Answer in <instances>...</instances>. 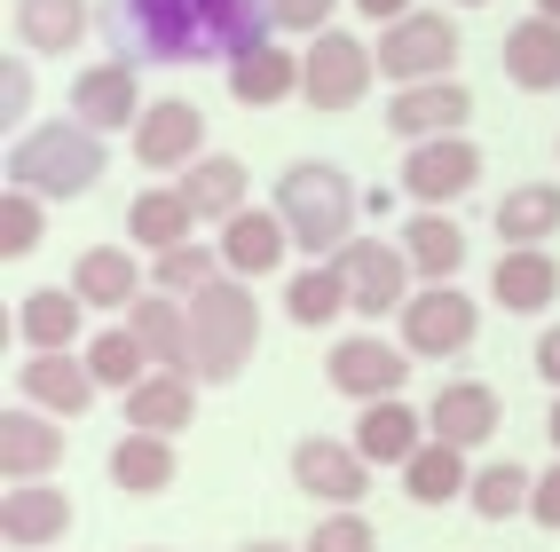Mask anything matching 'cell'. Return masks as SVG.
I'll list each match as a JSON object with an SVG mask.
<instances>
[{"label":"cell","instance_id":"cell-1","mask_svg":"<svg viewBox=\"0 0 560 552\" xmlns=\"http://www.w3.org/2000/svg\"><path fill=\"white\" fill-rule=\"evenodd\" d=\"M127 48L151 63H206V56H245L253 40H269L277 9L269 0H119Z\"/></svg>","mask_w":560,"mask_h":552},{"label":"cell","instance_id":"cell-2","mask_svg":"<svg viewBox=\"0 0 560 552\" xmlns=\"http://www.w3.org/2000/svg\"><path fill=\"white\" fill-rule=\"evenodd\" d=\"M277 213L292 221V245L316 252V261H331V252L355 237L363 198H355V181L331 166V158H292L277 174Z\"/></svg>","mask_w":560,"mask_h":552},{"label":"cell","instance_id":"cell-3","mask_svg":"<svg viewBox=\"0 0 560 552\" xmlns=\"http://www.w3.org/2000/svg\"><path fill=\"white\" fill-rule=\"evenodd\" d=\"M190 331H198L190 379L230 387L245 363H253V348H260V301H253L237 277H213L206 292H190Z\"/></svg>","mask_w":560,"mask_h":552},{"label":"cell","instance_id":"cell-4","mask_svg":"<svg viewBox=\"0 0 560 552\" xmlns=\"http://www.w3.org/2000/svg\"><path fill=\"white\" fill-rule=\"evenodd\" d=\"M103 174H110L103 134L80 127V119L32 127V134L9 142V181H24V190H40V198H88Z\"/></svg>","mask_w":560,"mask_h":552},{"label":"cell","instance_id":"cell-5","mask_svg":"<svg viewBox=\"0 0 560 552\" xmlns=\"http://www.w3.org/2000/svg\"><path fill=\"white\" fill-rule=\"evenodd\" d=\"M380 71L395 87H419V80H451L458 71V24L442 9H410L395 24H380Z\"/></svg>","mask_w":560,"mask_h":552},{"label":"cell","instance_id":"cell-6","mask_svg":"<svg viewBox=\"0 0 560 552\" xmlns=\"http://www.w3.org/2000/svg\"><path fill=\"white\" fill-rule=\"evenodd\" d=\"M371 80H380V48L348 40V32H316L308 56H301V103L308 110H348V103H363Z\"/></svg>","mask_w":560,"mask_h":552},{"label":"cell","instance_id":"cell-7","mask_svg":"<svg viewBox=\"0 0 560 552\" xmlns=\"http://www.w3.org/2000/svg\"><path fill=\"white\" fill-rule=\"evenodd\" d=\"M474 181H481V151L466 134H427V142H410V158H402V198L410 205H451Z\"/></svg>","mask_w":560,"mask_h":552},{"label":"cell","instance_id":"cell-8","mask_svg":"<svg viewBox=\"0 0 560 552\" xmlns=\"http://www.w3.org/2000/svg\"><path fill=\"white\" fill-rule=\"evenodd\" d=\"M474 331H481V308L458 284H427L402 301V348L410 355H458V348H474Z\"/></svg>","mask_w":560,"mask_h":552},{"label":"cell","instance_id":"cell-9","mask_svg":"<svg viewBox=\"0 0 560 552\" xmlns=\"http://www.w3.org/2000/svg\"><path fill=\"white\" fill-rule=\"evenodd\" d=\"M331 261H340V277H348V308H355V316H395L402 284H410V252H402V245H387V237H348Z\"/></svg>","mask_w":560,"mask_h":552},{"label":"cell","instance_id":"cell-10","mask_svg":"<svg viewBox=\"0 0 560 552\" xmlns=\"http://www.w3.org/2000/svg\"><path fill=\"white\" fill-rule=\"evenodd\" d=\"M292 482H301L308 497H324V505H363V490H371V458L355 450V442L308 434L301 450H292Z\"/></svg>","mask_w":560,"mask_h":552},{"label":"cell","instance_id":"cell-11","mask_svg":"<svg viewBox=\"0 0 560 552\" xmlns=\"http://www.w3.org/2000/svg\"><path fill=\"white\" fill-rule=\"evenodd\" d=\"M135 158L142 166H190V158H206V110L198 103H182V95H166V103H142V119H135Z\"/></svg>","mask_w":560,"mask_h":552},{"label":"cell","instance_id":"cell-12","mask_svg":"<svg viewBox=\"0 0 560 552\" xmlns=\"http://www.w3.org/2000/svg\"><path fill=\"white\" fill-rule=\"evenodd\" d=\"M466 119H474L466 80H419V87H395V103H387V134H402V142L466 134Z\"/></svg>","mask_w":560,"mask_h":552},{"label":"cell","instance_id":"cell-13","mask_svg":"<svg viewBox=\"0 0 560 552\" xmlns=\"http://www.w3.org/2000/svg\"><path fill=\"white\" fill-rule=\"evenodd\" d=\"M402 372H410V355H395L387 340H371V331H355V340H340V348L324 355V379H331V395H355V402L402 395Z\"/></svg>","mask_w":560,"mask_h":552},{"label":"cell","instance_id":"cell-14","mask_svg":"<svg viewBox=\"0 0 560 552\" xmlns=\"http://www.w3.org/2000/svg\"><path fill=\"white\" fill-rule=\"evenodd\" d=\"M24 402H40V411H56V419H88V402H95V372H88V355H71V348H32V363H24Z\"/></svg>","mask_w":560,"mask_h":552},{"label":"cell","instance_id":"cell-15","mask_svg":"<svg viewBox=\"0 0 560 552\" xmlns=\"http://www.w3.org/2000/svg\"><path fill=\"white\" fill-rule=\"evenodd\" d=\"M56 458H63V426H56V411H0V473L9 482H40V473H56Z\"/></svg>","mask_w":560,"mask_h":552},{"label":"cell","instance_id":"cell-16","mask_svg":"<svg viewBox=\"0 0 560 552\" xmlns=\"http://www.w3.org/2000/svg\"><path fill=\"white\" fill-rule=\"evenodd\" d=\"M71 119L95 127V134H119L142 119V87H135V63H95L71 80Z\"/></svg>","mask_w":560,"mask_h":552},{"label":"cell","instance_id":"cell-17","mask_svg":"<svg viewBox=\"0 0 560 552\" xmlns=\"http://www.w3.org/2000/svg\"><path fill=\"white\" fill-rule=\"evenodd\" d=\"M292 245V221L284 213H260V205H237L230 230H221V261H230V277H269L284 261Z\"/></svg>","mask_w":560,"mask_h":552},{"label":"cell","instance_id":"cell-18","mask_svg":"<svg viewBox=\"0 0 560 552\" xmlns=\"http://www.w3.org/2000/svg\"><path fill=\"white\" fill-rule=\"evenodd\" d=\"M127 324H135V340L151 348V363H166V372H190V348H198V331H190V308L174 301V292H142V301L127 308Z\"/></svg>","mask_w":560,"mask_h":552},{"label":"cell","instance_id":"cell-19","mask_svg":"<svg viewBox=\"0 0 560 552\" xmlns=\"http://www.w3.org/2000/svg\"><path fill=\"white\" fill-rule=\"evenodd\" d=\"M71 529V497L48 482H9L0 497V544H56Z\"/></svg>","mask_w":560,"mask_h":552},{"label":"cell","instance_id":"cell-20","mask_svg":"<svg viewBox=\"0 0 560 552\" xmlns=\"http://www.w3.org/2000/svg\"><path fill=\"white\" fill-rule=\"evenodd\" d=\"M498 63H505V80L529 87V95L560 87V16H521V24L505 32Z\"/></svg>","mask_w":560,"mask_h":552},{"label":"cell","instance_id":"cell-21","mask_svg":"<svg viewBox=\"0 0 560 552\" xmlns=\"http://www.w3.org/2000/svg\"><path fill=\"white\" fill-rule=\"evenodd\" d=\"M427 434H434V426L410 411L402 395H380V402H363V419H355V450H363L371 466H402Z\"/></svg>","mask_w":560,"mask_h":552},{"label":"cell","instance_id":"cell-22","mask_svg":"<svg viewBox=\"0 0 560 552\" xmlns=\"http://www.w3.org/2000/svg\"><path fill=\"white\" fill-rule=\"evenodd\" d=\"M127 419L151 426V434H182V426L198 419V379L190 372H166V363H159V372H142L127 387Z\"/></svg>","mask_w":560,"mask_h":552},{"label":"cell","instance_id":"cell-23","mask_svg":"<svg viewBox=\"0 0 560 552\" xmlns=\"http://www.w3.org/2000/svg\"><path fill=\"white\" fill-rule=\"evenodd\" d=\"M402 252H410V269H419L427 284H451L466 269V230L442 205H419V213L402 221Z\"/></svg>","mask_w":560,"mask_h":552},{"label":"cell","instance_id":"cell-24","mask_svg":"<svg viewBox=\"0 0 560 552\" xmlns=\"http://www.w3.org/2000/svg\"><path fill=\"white\" fill-rule=\"evenodd\" d=\"M230 95L253 103V110H269L284 95H301V56L277 48V40H253L245 56H230Z\"/></svg>","mask_w":560,"mask_h":552},{"label":"cell","instance_id":"cell-25","mask_svg":"<svg viewBox=\"0 0 560 552\" xmlns=\"http://www.w3.org/2000/svg\"><path fill=\"white\" fill-rule=\"evenodd\" d=\"M71 292H80L88 308H135L142 301V269L127 245H88L80 261H71Z\"/></svg>","mask_w":560,"mask_h":552},{"label":"cell","instance_id":"cell-26","mask_svg":"<svg viewBox=\"0 0 560 552\" xmlns=\"http://www.w3.org/2000/svg\"><path fill=\"white\" fill-rule=\"evenodd\" d=\"M427 426H434L442 442H466V450H481V442L498 434V387H481V379H451V387L434 395Z\"/></svg>","mask_w":560,"mask_h":552},{"label":"cell","instance_id":"cell-27","mask_svg":"<svg viewBox=\"0 0 560 552\" xmlns=\"http://www.w3.org/2000/svg\"><path fill=\"white\" fill-rule=\"evenodd\" d=\"M402 490L419 497V505H451L458 490H474V466H466V442H442L427 434L419 450L402 458Z\"/></svg>","mask_w":560,"mask_h":552},{"label":"cell","instance_id":"cell-28","mask_svg":"<svg viewBox=\"0 0 560 552\" xmlns=\"http://www.w3.org/2000/svg\"><path fill=\"white\" fill-rule=\"evenodd\" d=\"M490 292H498V308H513V316H537V308L552 301V292H560L552 252H545V245H505V261H498Z\"/></svg>","mask_w":560,"mask_h":552},{"label":"cell","instance_id":"cell-29","mask_svg":"<svg viewBox=\"0 0 560 552\" xmlns=\"http://www.w3.org/2000/svg\"><path fill=\"white\" fill-rule=\"evenodd\" d=\"M110 482H119L127 497H159V490H174V434L135 426L119 450H110Z\"/></svg>","mask_w":560,"mask_h":552},{"label":"cell","instance_id":"cell-30","mask_svg":"<svg viewBox=\"0 0 560 552\" xmlns=\"http://www.w3.org/2000/svg\"><path fill=\"white\" fill-rule=\"evenodd\" d=\"M88 24H95L88 0H16V40H24V48H40V56L80 48V40H88Z\"/></svg>","mask_w":560,"mask_h":552},{"label":"cell","instance_id":"cell-31","mask_svg":"<svg viewBox=\"0 0 560 552\" xmlns=\"http://www.w3.org/2000/svg\"><path fill=\"white\" fill-rule=\"evenodd\" d=\"M127 230H135V245L174 252V245H190V230H198V205L182 198V181H174V190H135V205H127Z\"/></svg>","mask_w":560,"mask_h":552},{"label":"cell","instance_id":"cell-32","mask_svg":"<svg viewBox=\"0 0 560 552\" xmlns=\"http://www.w3.org/2000/svg\"><path fill=\"white\" fill-rule=\"evenodd\" d=\"M182 198L198 205V221H230L245 205V158H230V151L190 158V166H182Z\"/></svg>","mask_w":560,"mask_h":552},{"label":"cell","instance_id":"cell-33","mask_svg":"<svg viewBox=\"0 0 560 552\" xmlns=\"http://www.w3.org/2000/svg\"><path fill=\"white\" fill-rule=\"evenodd\" d=\"M560 230V181H521L498 198V237L505 245H545Z\"/></svg>","mask_w":560,"mask_h":552},{"label":"cell","instance_id":"cell-34","mask_svg":"<svg viewBox=\"0 0 560 552\" xmlns=\"http://www.w3.org/2000/svg\"><path fill=\"white\" fill-rule=\"evenodd\" d=\"M340 308H348V277H340V261H316V269H301V277L284 284V316L308 324V331L331 324Z\"/></svg>","mask_w":560,"mask_h":552},{"label":"cell","instance_id":"cell-35","mask_svg":"<svg viewBox=\"0 0 560 552\" xmlns=\"http://www.w3.org/2000/svg\"><path fill=\"white\" fill-rule=\"evenodd\" d=\"M529 490H537V473L529 466H521V458H498V466H481L474 473V513H481V521H513V513L521 505H529Z\"/></svg>","mask_w":560,"mask_h":552},{"label":"cell","instance_id":"cell-36","mask_svg":"<svg viewBox=\"0 0 560 552\" xmlns=\"http://www.w3.org/2000/svg\"><path fill=\"white\" fill-rule=\"evenodd\" d=\"M80 355H88V372H95L103 387H119V395L142 379V363H151V348L135 340V324H119V331H95V340H88Z\"/></svg>","mask_w":560,"mask_h":552},{"label":"cell","instance_id":"cell-37","mask_svg":"<svg viewBox=\"0 0 560 552\" xmlns=\"http://www.w3.org/2000/svg\"><path fill=\"white\" fill-rule=\"evenodd\" d=\"M80 292H32V301H24V340L32 348H71V340H80Z\"/></svg>","mask_w":560,"mask_h":552},{"label":"cell","instance_id":"cell-38","mask_svg":"<svg viewBox=\"0 0 560 552\" xmlns=\"http://www.w3.org/2000/svg\"><path fill=\"white\" fill-rule=\"evenodd\" d=\"M48 221H40V190H24V181H9V198H0V252L9 261H24V252H40Z\"/></svg>","mask_w":560,"mask_h":552},{"label":"cell","instance_id":"cell-39","mask_svg":"<svg viewBox=\"0 0 560 552\" xmlns=\"http://www.w3.org/2000/svg\"><path fill=\"white\" fill-rule=\"evenodd\" d=\"M221 269H230V261H221V252H206V245H174V252H159V269H151V284L159 292H206Z\"/></svg>","mask_w":560,"mask_h":552},{"label":"cell","instance_id":"cell-40","mask_svg":"<svg viewBox=\"0 0 560 552\" xmlns=\"http://www.w3.org/2000/svg\"><path fill=\"white\" fill-rule=\"evenodd\" d=\"M308 552H380V537H371V521L355 505H331L316 521V537H308Z\"/></svg>","mask_w":560,"mask_h":552},{"label":"cell","instance_id":"cell-41","mask_svg":"<svg viewBox=\"0 0 560 552\" xmlns=\"http://www.w3.org/2000/svg\"><path fill=\"white\" fill-rule=\"evenodd\" d=\"M269 9H277V32H331L340 0H269Z\"/></svg>","mask_w":560,"mask_h":552},{"label":"cell","instance_id":"cell-42","mask_svg":"<svg viewBox=\"0 0 560 552\" xmlns=\"http://www.w3.org/2000/svg\"><path fill=\"white\" fill-rule=\"evenodd\" d=\"M0 110H9V127L24 119V110H32V63H0Z\"/></svg>","mask_w":560,"mask_h":552},{"label":"cell","instance_id":"cell-43","mask_svg":"<svg viewBox=\"0 0 560 552\" xmlns=\"http://www.w3.org/2000/svg\"><path fill=\"white\" fill-rule=\"evenodd\" d=\"M529 521H537V529H560V466L537 473V490H529Z\"/></svg>","mask_w":560,"mask_h":552},{"label":"cell","instance_id":"cell-44","mask_svg":"<svg viewBox=\"0 0 560 552\" xmlns=\"http://www.w3.org/2000/svg\"><path fill=\"white\" fill-rule=\"evenodd\" d=\"M537 372H545V379L560 387V324H552V331H545V340H537Z\"/></svg>","mask_w":560,"mask_h":552},{"label":"cell","instance_id":"cell-45","mask_svg":"<svg viewBox=\"0 0 560 552\" xmlns=\"http://www.w3.org/2000/svg\"><path fill=\"white\" fill-rule=\"evenodd\" d=\"M355 9H363L371 24H395V16H410V0H355Z\"/></svg>","mask_w":560,"mask_h":552},{"label":"cell","instance_id":"cell-46","mask_svg":"<svg viewBox=\"0 0 560 552\" xmlns=\"http://www.w3.org/2000/svg\"><path fill=\"white\" fill-rule=\"evenodd\" d=\"M537 16H560V0H537Z\"/></svg>","mask_w":560,"mask_h":552},{"label":"cell","instance_id":"cell-47","mask_svg":"<svg viewBox=\"0 0 560 552\" xmlns=\"http://www.w3.org/2000/svg\"><path fill=\"white\" fill-rule=\"evenodd\" d=\"M545 426H552V442H560V402H552V419H545Z\"/></svg>","mask_w":560,"mask_h":552},{"label":"cell","instance_id":"cell-48","mask_svg":"<svg viewBox=\"0 0 560 552\" xmlns=\"http://www.w3.org/2000/svg\"><path fill=\"white\" fill-rule=\"evenodd\" d=\"M237 552H284V544H237Z\"/></svg>","mask_w":560,"mask_h":552},{"label":"cell","instance_id":"cell-49","mask_svg":"<svg viewBox=\"0 0 560 552\" xmlns=\"http://www.w3.org/2000/svg\"><path fill=\"white\" fill-rule=\"evenodd\" d=\"M458 9H490V0H458Z\"/></svg>","mask_w":560,"mask_h":552},{"label":"cell","instance_id":"cell-50","mask_svg":"<svg viewBox=\"0 0 560 552\" xmlns=\"http://www.w3.org/2000/svg\"><path fill=\"white\" fill-rule=\"evenodd\" d=\"M142 552H159V544H142Z\"/></svg>","mask_w":560,"mask_h":552}]
</instances>
